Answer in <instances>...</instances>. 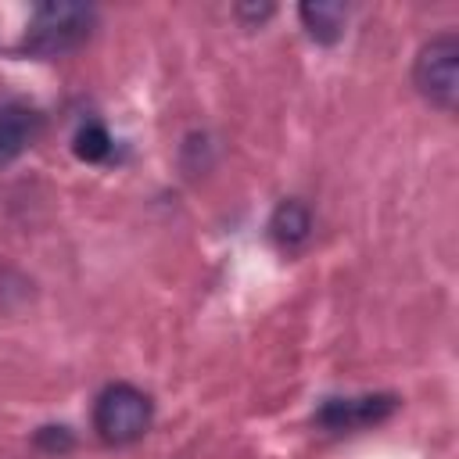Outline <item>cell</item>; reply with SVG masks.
I'll return each instance as SVG.
<instances>
[{
	"instance_id": "277c9868",
	"label": "cell",
	"mask_w": 459,
	"mask_h": 459,
	"mask_svg": "<svg viewBox=\"0 0 459 459\" xmlns=\"http://www.w3.org/2000/svg\"><path fill=\"white\" fill-rule=\"evenodd\" d=\"M398 398L394 394H355V398H326L316 409V423L330 434H351L384 423L394 416Z\"/></svg>"
},
{
	"instance_id": "6da1fadb",
	"label": "cell",
	"mask_w": 459,
	"mask_h": 459,
	"mask_svg": "<svg viewBox=\"0 0 459 459\" xmlns=\"http://www.w3.org/2000/svg\"><path fill=\"white\" fill-rule=\"evenodd\" d=\"M93 22L97 11L86 4H39L25 25L22 50L32 57H61L90 39Z\"/></svg>"
},
{
	"instance_id": "3957f363",
	"label": "cell",
	"mask_w": 459,
	"mask_h": 459,
	"mask_svg": "<svg viewBox=\"0 0 459 459\" xmlns=\"http://www.w3.org/2000/svg\"><path fill=\"white\" fill-rule=\"evenodd\" d=\"M412 82L441 111L455 108V90H459L455 86L459 82V39H455V32H441L420 47L416 65H412Z\"/></svg>"
},
{
	"instance_id": "52a82bcc",
	"label": "cell",
	"mask_w": 459,
	"mask_h": 459,
	"mask_svg": "<svg viewBox=\"0 0 459 459\" xmlns=\"http://www.w3.org/2000/svg\"><path fill=\"white\" fill-rule=\"evenodd\" d=\"M298 14H301L308 36L319 43H337L344 32V18H348V11L341 4H301Z\"/></svg>"
},
{
	"instance_id": "8992f818",
	"label": "cell",
	"mask_w": 459,
	"mask_h": 459,
	"mask_svg": "<svg viewBox=\"0 0 459 459\" xmlns=\"http://www.w3.org/2000/svg\"><path fill=\"white\" fill-rule=\"evenodd\" d=\"M312 230V212L301 204V201H280L273 219H269V237L280 244V247H298Z\"/></svg>"
},
{
	"instance_id": "7a4b0ae2",
	"label": "cell",
	"mask_w": 459,
	"mask_h": 459,
	"mask_svg": "<svg viewBox=\"0 0 459 459\" xmlns=\"http://www.w3.org/2000/svg\"><path fill=\"white\" fill-rule=\"evenodd\" d=\"M154 405L133 384H108L93 402V430L104 445H133L151 430Z\"/></svg>"
},
{
	"instance_id": "5b68a950",
	"label": "cell",
	"mask_w": 459,
	"mask_h": 459,
	"mask_svg": "<svg viewBox=\"0 0 459 459\" xmlns=\"http://www.w3.org/2000/svg\"><path fill=\"white\" fill-rule=\"evenodd\" d=\"M43 118L36 108L22 104V100H7L0 104V165H11L39 133Z\"/></svg>"
},
{
	"instance_id": "ba28073f",
	"label": "cell",
	"mask_w": 459,
	"mask_h": 459,
	"mask_svg": "<svg viewBox=\"0 0 459 459\" xmlns=\"http://www.w3.org/2000/svg\"><path fill=\"white\" fill-rule=\"evenodd\" d=\"M111 151H115V140H111V133L100 122H82L79 126V133H75V154L82 161H93V165L97 161H108Z\"/></svg>"
}]
</instances>
